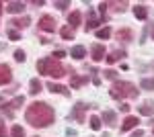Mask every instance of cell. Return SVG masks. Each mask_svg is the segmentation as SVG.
Masks as SVG:
<instances>
[{
  "mask_svg": "<svg viewBox=\"0 0 154 137\" xmlns=\"http://www.w3.org/2000/svg\"><path fill=\"white\" fill-rule=\"evenodd\" d=\"M60 35H62V39L72 41V39H74V29H72L70 25H66V27H62V29H60Z\"/></svg>",
  "mask_w": 154,
  "mask_h": 137,
  "instance_id": "cell-20",
  "label": "cell"
},
{
  "mask_svg": "<svg viewBox=\"0 0 154 137\" xmlns=\"http://www.w3.org/2000/svg\"><path fill=\"white\" fill-rule=\"evenodd\" d=\"M152 133H154V131H152Z\"/></svg>",
  "mask_w": 154,
  "mask_h": 137,
  "instance_id": "cell-44",
  "label": "cell"
},
{
  "mask_svg": "<svg viewBox=\"0 0 154 137\" xmlns=\"http://www.w3.org/2000/svg\"><path fill=\"white\" fill-rule=\"evenodd\" d=\"M54 6L60 8V10H64V8H68V6H70V2H66V0H58V2H54Z\"/></svg>",
  "mask_w": 154,
  "mask_h": 137,
  "instance_id": "cell-31",
  "label": "cell"
},
{
  "mask_svg": "<svg viewBox=\"0 0 154 137\" xmlns=\"http://www.w3.org/2000/svg\"><path fill=\"white\" fill-rule=\"evenodd\" d=\"M107 6H113L115 12H123L125 6H128V2H107Z\"/></svg>",
  "mask_w": 154,
  "mask_h": 137,
  "instance_id": "cell-25",
  "label": "cell"
},
{
  "mask_svg": "<svg viewBox=\"0 0 154 137\" xmlns=\"http://www.w3.org/2000/svg\"><path fill=\"white\" fill-rule=\"evenodd\" d=\"M140 88H142V90H154V78H142Z\"/></svg>",
  "mask_w": 154,
  "mask_h": 137,
  "instance_id": "cell-24",
  "label": "cell"
},
{
  "mask_svg": "<svg viewBox=\"0 0 154 137\" xmlns=\"http://www.w3.org/2000/svg\"><path fill=\"white\" fill-rule=\"evenodd\" d=\"M6 12H11V14H19V12H23L25 4L23 2H6Z\"/></svg>",
  "mask_w": 154,
  "mask_h": 137,
  "instance_id": "cell-11",
  "label": "cell"
},
{
  "mask_svg": "<svg viewBox=\"0 0 154 137\" xmlns=\"http://www.w3.org/2000/svg\"><path fill=\"white\" fill-rule=\"evenodd\" d=\"M39 29L45 31V33H54V31H56V21H54V16L43 14V16L39 19Z\"/></svg>",
  "mask_w": 154,
  "mask_h": 137,
  "instance_id": "cell-4",
  "label": "cell"
},
{
  "mask_svg": "<svg viewBox=\"0 0 154 137\" xmlns=\"http://www.w3.org/2000/svg\"><path fill=\"white\" fill-rule=\"evenodd\" d=\"M88 123H91V129H93V131H99V129H101V117H95V115H93Z\"/></svg>",
  "mask_w": 154,
  "mask_h": 137,
  "instance_id": "cell-27",
  "label": "cell"
},
{
  "mask_svg": "<svg viewBox=\"0 0 154 137\" xmlns=\"http://www.w3.org/2000/svg\"><path fill=\"white\" fill-rule=\"evenodd\" d=\"M25 121L35 129H43V127H49L56 121V111L48 103H33L25 111Z\"/></svg>",
  "mask_w": 154,
  "mask_h": 137,
  "instance_id": "cell-1",
  "label": "cell"
},
{
  "mask_svg": "<svg viewBox=\"0 0 154 137\" xmlns=\"http://www.w3.org/2000/svg\"><path fill=\"white\" fill-rule=\"evenodd\" d=\"M91 53H93L95 61H101V59H105V47L101 45V43H95V45L91 47Z\"/></svg>",
  "mask_w": 154,
  "mask_h": 137,
  "instance_id": "cell-10",
  "label": "cell"
},
{
  "mask_svg": "<svg viewBox=\"0 0 154 137\" xmlns=\"http://www.w3.org/2000/svg\"><path fill=\"white\" fill-rule=\"evenodd\" d=\"M8 39H12V41H19V39H21V35L17 33V31H8Z\"/></svg>",
  "mask_w": 154,
  "mask_h": 137,
  "instance_id": "cell-33",
  "label": "cell"
},
{
  "mask_svg": "<svg viewBox=\"0 0 154 137\" xmlns=\"http://www.w3.org/2000/svg\"><path fill=\"white\" fill-rule=\"evenodd\" d=\"M70 55L74 57V59H82V57L86 55V47L84 45H74L72 51H70Z\"/></svg>",
  "mask_w": 154,
  "mask_h": 137,
  "instance_id": "cell-14",
  "label": "cell"
},
{
  "mask_svg": "<svg viewBox=\"0 0 154 137\" xmlns=\"http://www.w3.org/2000/svg\"><path fill=\"white\" fill-rule=\"evenodd\" d=\"M0 137H6V125L0 121Z\"/></svg>",
  "mask_w": 154,
  "mask_h": 137,
  "instance_id": "cell-34",
  "label": "cell"
},
{
  "mask_svg": "<svg viewBox=\"0 0 154 137\" xmlns=\"http://www.w3.org/2000/svg\"><path fill=\"white\" fill-rule=\"evenodd\" d=\"M93 84L95 86H101V78H93Z\"/></svg>",
  "mask_w": 154,
  "mask_h": 137,
  "instance_id": "cell-39",
  "label": "cell"
},
{
  "mask_svg": "<svg viewBox=\"0 0 154 137\" xmlns=\"http://www.w3.org/2000/svg\"><path fill=\"white\" fill-rule=\"evenodd\" d=\"M66 135H70V137H74V135H76V131H74V129H66Z\"/></svg>",
  "mask_w": 154,
  "mask_h": 137,
  "instance_id": "cell-38",
  "label": "cell"
},
{
  "mask_svg": "<svg viewBox=\"0 0 154 137\" xmlns=\"http://www.w3.org/2000/svg\"><path fill=\"white\" fill-rule=\"evenodd\" d=\"M103 23V21H97L95 16H88V23L84 25V31H93V29H97L99 31V25Z\"/></svg>",
  "mask_w": 154,
  "mask_h": 137,
  "instance_id": "cell-23",
  "label": "cell"
},
{
  "mask_svg": "<svg viewBox=\"0 0 154 137\" xmlns=\"http://www.w3.org/2000/svg\"><path fill=\"white\" fill-rule=\"evenodd\" d=\"M101 119L105 121L107 125H115V123H117V119H115V113H113V111H103Z\"/></svg>",
  "mask_w": 154,
  "mask_h": 137,
  "instance_id": "cell-22",
  "label": "cell"
},
{
  "mask_svg": "<svg viewBox=\"0 0 154 137\" xmlns=\"http://www.w3.org/2000/svg\"><path fill=\"white\" fill-rule=\"evenodd\" d=\"M29 23H31V16H21V19H12L11 21V25H14L17 29H25Z\"/></svg>",
  "mask_w": 154,
  "mask_h": 137,
  "instance_id": "cell-21",
  "label": "cell"
},
{
  "mask_svg": "<svg viewBox=\"0 0 154 137\" xmlns=\"http://www.w3.org/2000/svg\"><path fill=\"white\" fill-rule=\"evenodd\" d=\"M41 88H43V86H41V82H39V78H33V80L29 82V92H31L33 96H37V94L41 92Z\"/></svg>",
  "mask_w": 154,
  "mask_h": 137,
  "instance_id": "cell-19",
  "label": "cell"
},
{
  "mask_svg": "<svg viewBox=\"0 0 154 137\" xmlns=\"http://www.w3.org/2000/svg\"><path fill=\"white\" fill-rule=\"evenodd\" d=\"M14 59H17L19 64H23L25 59H27V55H25V51H23V49H17V51H14Z\"/></svg>",
  "mask_w": 154,
  "mask_h": 137,
  "instance_id": "cell-29",
  "label": "cell"
},
{
  "mask_svg": "<svg viewBox=\"0 0 154 137\" xmlns=\"http://www.w3.org/2000/svg\"><path fill=\"white\" fill-rule=\"evenodd\" d=\"M105 8H107V2H101V4H99V10L103 14V19H105Z\"/></svg>",
  "mask_w": 154,
  "mask_h": 137,
  "instance_id": "cell-36",
  "label": "cell"
},
{
  "mask_svg": "<svg viewBox=\"0 0 154 137\" xmlns=\"http://www.w3.org/2000/svg\"><path fill=\"white\" fill-rule=\"evenodd\" d=\"M152 37H154V25H152Z\"/></svg>",
  "mask_w": 154,
  "mask_h": 137,
  "instance_id": "cell-41",
  "label": "cell"
},
{
  "mask_svg": "<svg viewBox=\"0 0 154 137\" xmlns=\"http://www.w3.org/2000/svg\"><path fill=\"white\" fill-rule=\"evenodd\" d=\"M37 72L43 76H51V78H62L66 74V68L62 61L54 59V57H41L37 61Z\"/></svg>",
  "mask_w": 154,
  "mask_h": 137,
  "instance_id": "cell-2",
  "label": "cell"
},
{
  "mask_svg": "<svg viewBox=\"0 0 154 137\" xmlns=\"http://www.w3.org/2000/svg\"><path fill=\"white\" fill-rule=\"evenodd\" d=\"M109 37H111V29H109V27L97 31V39H109Z\"/></svg>",
  "mask_w": 154,
  "mask_h": 137,
  "instance_id": "cell-28",
  "label": "cell"
},
{
  "mask_svg": "<svg viewBox=\"0 0 154 137\" xmlns=\"http://www.w3.org/2000/svg\"><path fill=\"white\" fill-rule=\"evenodd\" d=\"M88 109H93L91 104H84V103H78L74 106V111H72V119H76L78 123H84V111H88Z\"/></svg>",
  "mask_w": 154,
  "mask_h": 137,
  "instance_id": "cell-5",
  "label": "cell"
},
{
  "mask_svg": "<svg viewBox=\"0 0 154 137\" xmlns=\"http://www.w3.org/2000/svg\"><path fill=\"white\" fill-rule=\"evenodd\" d=\"M48 88H49V92H54V94H64V96H68V88H66V86H62V84L49 82Z\"/></svg>",
  "mask_w": 154,
  "mask_h": 137,
  "instance_id": "cell-13",
  "label": "cell"
},
{
  "mask_svg": "<svg viewBox=\"0 0 154 137\" xmlns=\"http://www.w3.org/2000/svg\"><path fill=\"white\" fill-rule=\"evenodd\" d=\"M115 37H117V41L130 43V41H134V31L131 29H119L117 33H115Z\"/></svg>",
  "mask_w": 154,
  "mask_h": 137,
  "instance_id": "cell-8",
  "label": "cell"
},
{
  "mask_svg": "<svg viewBox=\"0 0 154 137\" xmlns=\"http://www.w3.org/2000/svg\"><path fill=\"white\" fill-rule=\"evenodd\" d=\"M23 103H25V98H23V96H17V98H14L12 103L4 104V106H2V111L8 115V117H12V109H19V106H23Z\"/></svg>",
  "mask_w": 154,
  "mask_h": 137,
  "instance_id": "cell-7",
  "label": "cell"
},
{
  "mask_svg": "<svg viewBox=\"0 0 154 137\" xmlns=\"http://www.w3.org/2000/svg\"><path fill=\"white\" fill-rule=\"evenodd\" d=\"M123 57H125V51H113V53L105 55V61H107V64H115V61L123 59Z\"/></svg>",
  "mask_w": 154,
  "mask_h": 137,
  "instance_id": "cell-18",
  "label": "cell"
},
{
  "mask_svg": "<svg viewBox=\"0 0 154 137\" xmlns=\"http://www.w3.org/2000/svg\"><path fill=\"white\" fill-rule=\"evenodd\" d=\"M12 78V72H11V66H6V64H0V86H4V84H8Z\"/></svg>",
  "mask_w": 154,
  "mask_h": 137,
  "instance_id": "cell-6",
  "label": "cell"
},
{
  "mask_svg": "<svg viewBox=\"0 0 154 137\" xmlns=\"http://www.w3.org/2000/svg\"><path fill=\"white\" fill-rule=\"evenodd\" d=\"M4 47H6V45H4V43H0V51H2V49H4Z\"/></svg>",
  "mask_w": 154,
  "mask_h": 137,
  "instance_id": "cell-40",
  "label": "cell"
},
{
  "mask_svg": "<svg viewBox=\"0 0 154 137\" xmlns=\"http://www.w3.org/2000/svg\"><path fill=\"white\" fill-rule=\"evenodd\" d=\"M138 92H140V90H138L136 84H131V82H123V80H115V82H113V86L109 88L111 98H115V100H121V98H136Z\"/></svg>",
  "mask_w": 154,
  "mask_h": 137,
  "instance_id": "cell-3",
  "label": "cell"
},
{
  "mask_svg": "<svg viewBox=\"0 0 154 137\" xmlns=\"http://www.w3.org/2000/svg\"><path fill=\"white\" fill-rule=\"evenodd\" d=\"M68 23H70V27H72V29H76L78 25L82 23V14H80L78 10H74V12L70 14V16H68Z\"/></svg>",
  "mask_w": 154,
  "mask_h": 137,
  "instance_id": "cell-15",
  "label": "cell"
},
{
  "mask_svg": "<svg viewBox=\"0 0 154 137\" xmlns=\"http://www.w3.org/2000/svg\"><path fill=\"white\" fill-rule=\"evenodd\" d=\"M138 113L144 115V117H152L154 115V104L152 103H144L142 106H138Z\"/></svg>",
  "mask_w": 154,
  "mask_h": 137,
  "instance_id": "cell-16",
  "label": "cell"
},
{
  "mask_svg": "<svg viewBox=\"0 0 154 137\" xmlns=\"http://www.w3.org/2000/svg\"><path fill=\"white\" fill-rule=\"evenodd\" d=\"M138 123H140V121H138V117H125V119H123V123H121V133H125V131H130V129H134V127H138Z\"/></svg>",
  "mask_w": 154,
  "mask_h": 137,
  "instance_id": "cell-9",
  "label": "cell"
},
{
  "mask_svg": "<svg viewBox=\"0 0 154 137\" xmlns=\"http://www.w3.org/2000/svg\"><path fill=\"white\" fill-rule=\"evenodd\" d=\"M119 109H121L123 113H128V111H130V104H125V103H123V104H121V106H119Z\"/></svg>",
  "mask_w": 154,
  "mask_h": 137,
  "instance_id": "cell-37",
  "label": "cell"
},
{
  "mask_svg": "<svg viewBox=\"0 0 154 137\" xmlns=\"http://www.w3.org/2000/svg\"><path fill=\"white\" fill-rule=\"evenodd\" d=\"M64 55H66V51H64V49H58V51H54V55H51V57H54V59H58V61H60V59H62Z\"/></svg>",
  "mask_w": 154,
  "mask_h": 137,
  "instance_id": "cell-32",
  "label": "cell"
},
{
  "mask_svg": "<svg viewBox=\"0 0 154 137\" xmlns=\"http://www.w3.org/2000/svg\"><path fill=\"white\" fill-rule=\"evenodd\" d=\"M88 82V78L86 76H76L74 72H72V80H70V84H72V88H80L82 84H86Z\"/></svg>",
  "mask_w": 154,
  "mask_h": 137,
  "instance_id": "cell-17",
  "label": "cell"
},
{
  "mask_svg": "<svg viewBox=\"0 0 154 137\" xmlns=\"http://www.w3.org/2000/svg\"><path fill=\"white\" fill-rule=\"evenodd\" d=\"M0 12H2V2H0Z\"/></svg>",
  "mask_w": 154,
  "mask_h": 137,
  "instance_id": "cell-42",
  "label": "cell"
},
{
  "mask_svg": "<svg viewBox=\"0 0 154 137\" xmlns=\"http://www.w3.org/2000/svg\"><path fill=\"white\" fill-rule=\"evenodd\" d=\"M0 100H2V96H0Z\"/></svg>",
  "mask_w": 154,
  "mask_h": 137,
  "instance_id": "cell-43",
  "label": "cell"
},
{
  "mask_svg": "<svg viewBox=\"0 0 154 137\" xmlns=\"http://www.w3.org/2000/svg\"><path fill=\"white\" fill-rule=\"evenodd\" d=\"M130 137H144V131H142V129H136V131H134Z\"/></svg>",
  "mask_w": 154,
  "mask_h": 137,
  "instance_id": "cell-35",
  "label": "cell"
},
{
  "mask_svg": "<svg viewBox=\"0 0 154 137\" xmlns=\"http://www.w3.org/2000/svg\"><path fill=\"white\" fill-rule=\"evenodd\" d=\"M103 74H105L107 80H117V72H115V70H105Z\"/></svg>",
  "mask_w": 154,
  "mask_h": 137,
  "instance_id": "cell-30",
  "label": "cell"
},
{
  "mask_svg": "<svg viewBox=\"0 0 154 137\" xmlns=\"http://www.w3.org/2000/svg\"><path fill=\"white\" fill-rule=\"evenodd\" d=\"M134 16H136V19H140V21H146V19H148V8H146L144 4L134 6Z\"/></svg>",
  "mask_w": 154,
  "mask_h": 137,
  "instance_id": "cell-12",
  "label": "cell"
},
{
  "mask_svg": "<svg viewBox=\"0 0 154 137\" xmlns=\"http://www.w3.org/2000/svg\"><path fill=\"white\" fill-rule=\"evenodd\" d=\"M11 137H25V129L21 125H12L11 129Z\"/></svg>",
  "mask_w": 154,
  "mask_h": 137,
  "instance_id": "cell-26",
  "label": "cell"
}]
</instances>
